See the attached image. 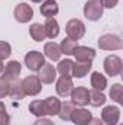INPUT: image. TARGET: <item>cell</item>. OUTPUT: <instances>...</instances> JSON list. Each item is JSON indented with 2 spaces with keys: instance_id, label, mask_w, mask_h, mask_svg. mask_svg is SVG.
<instances>
[{
  "instance_id": "obj_28",
  "label": "cell",
  "mask_w": 123,
  "mask_h": 125,
  "mask_svg": "<svg viewBox=\"0 0 123 125\" xmlns=\"http://www.w3.org/2000/svg\"><path fill=\"white\" fill-rule=\"evenodd\" d=\"M110 97L116 102V103H122L123 102V87L120 83H116V84H113L112 86V89H110Z\"/></svg>"
},
{
  "instance_id": "obj_21",
  "label": "cell",
  "mask_w": 123,
  "mask_h": 125,
  "mask_svg": "<svg viewBox=\"0 0 123 125\" xmlns=\"http://www.w3.org/2000/svg\"><path fill=\"white\" fill-rule=\"evenodd\" d=\"M91 86H93V89L103 92L107 87V79L103 74H100L98 71H94L91 74Z\"/></svg>"
},
{
  "instance_id": "obj_26",
  "label": "cell",
  "mask_w": 123,
  "mask_h": 125,
  "mask_svg": "<svg viewBox=\"0 0 123 125\" xmlns=\"http://www.w3.org/2000/svg\"><path fill=\"white\" fill-rule=\"evenodd\" d=\"M61 76H65V77H71L72 76V61L71 60H61L60 64H58V68Z\"/></svg>"
},
{
  "instance_id": "obj_6",
  "label": "cell",
  "mask_w": 123,
  "mask_h": 125,
  "mask_svg": "<svg viewBox=\"0 0 123 125\" xmlns=\"http://www.w3.org/2000/svg\"><path fill=\"white\" fill-rule=\"evenodd\" d=\"M104 71L110 76H119L122 73V58L117 55H109L104 60Z\"/></svg>"
},
{
  "instance_id": "obj_37",
  "label": "cell",
  "mask_w": 123,
  "mask_h": 125,
  "mask_svg": "<svg viewBox=\"0 0 123 125\" xmlns=\"http://www.w3.org/2000/svg\"><path fill=\"white\" fill-rule=\"evenodd\" d=\"M31 1H33V3H41L42 0H31Z\"/></svg>"
},
{
  "instance_id": "obj_23",
  "label": "cell",
  "mask_w": 123,
  "mask_h": 125,
  "mask_svg": "<svg viewBox=\"0 0 123 125\" xmlns=\"http://www.w3.org/2000/svg\"><path fill=\"white\" fill-rule=\"evenodd\" d=\"M29 112H31L32 115L38 116V118H44L46 115L44 100H32L31 103H29Z\"/></svg>"
},
{
  "instance_id": "obj_7",
  "label": "cell",
  "mask_w": 123,
  "mask_h": 125,
  "mask_svg": "<svg viewBox=\"0 0 123 125\" xmlns=\"http://www.w3.org/2000/svg\"><path fill=\"white\" fill-rule=\"evenodd\" d=\"M13 16H15V19L18 22L26 23V22H29L32 18H33V9H32L29 4H26V3H19L15 7Z\"/></svg>"
},
{
  "instance_id": "obj_3",
  "label": "cell",
  "mask_w": 123,
  "mask_h": 125,
  "mask_svg": "<svg viewBox=\"0 0 123 125\" xmlns=\"http://www.w3.org/2000/svg\"><path fill=\"white\" fill-rule=\"evenodd\" d=\"M22 89L26 96H36L42 90V83L38 76H28L22 80Z\"/></svg>"
},
{
  "instance_id": "obj_18",
  "label": "cell",
  "mask_w": 123,
  "mask_h": 125,
  "mask_svg": "<svg viewBox=\"0 0 123 125\" xmlns=\"http://www.w3.org/2000/svg\"><path fill=\"white\" fill-rule=\"evenodd\" d=\"M44 28H45V35L48 38H51V39L57 38L58 33H60V25H58L55 18H48L45 25H44Z\"/></svg>"
},
{
  "instance_id": "obj_24",
  "label": "cell",
  "mask_w": 123,
  "mask_h": 125,
  "mask_svg": "<svg viewBox=\"0 0 123 125\" xmlns=\"http://www.w3.org/2000/svg\"><path fill=\"white\" fill-rule=\"evenodd\" d=\"M75 105H72V102H61V106H60V111H58V115L62 121H70V116L74 111Z\"/></svg>"
},
{
  "instance_id": "obj_20",
  "label": "cell",
  "mask_w": 123,
  "mask_h": 125,
  "mask_svg": "<svg viewBox=\"0 0 123 125\" xmlns=\"http://www.w3.org/2000/svg\"><path fill=\"white\" fill-rule=\"evenodd\" d=\"M44 51H45V55L49 60H52V61L60 60V57H61V54H62L60 45L55 44V42H46L45 47H44Z\"/></svg>"
},
{
  "instance_id": "obj_25",
  "label": "cell",
  "mask_w": 123,
  "mask_h": 125,
  "mask_svg": "<svg viewBox=\"0 0 123 125\" xmlns=\"http://www.w3.org/2000/svg\"><path fill=\"white\" fill-rule=\"evenodd\" d=\"M78 47V44H77V41H74V39H70V38H65V39H62L61 45H60V48H61V52L62 54H67V55H74V51H75V48Z\"/></svg>"
},
{
  "instance_id": "obj_13",
  "label": "cell",
  "mask_w": 123,
  "mask_h": 125,
  "mask_svg": "<svg viewBox=\"0 0 123 125\" xmlns=\"http://www.w3.org/2000/svg\"><path fill=\"white\" fill-rule=\"evenodd\" d=\"M9 82V96L19 100V99H23L26 94L22 89V80H19L18 77H13V79H7Z\"/></svg>"
},
{
  "instance_id": "obj_16",
  "label": "cell",
  "mask_w": 123,
  "mask_h": 125,
  "mask_svg": "<svg viewBox=\"0 0 123 125\" xmlns=\"http://www.w3.org/2000/svg\"><path fill=\"white\" fill-rule=\"evenodd\" d=\"M39 10H41V15L48 19V18H54L58 13L60 7H58V3L55 0H45L41 4V9Z\"/></svg>"
},
{
  "instance_id": "obj_32",
  "label": "cell",
  "mask_w": 123,
  "mask_h": 125,
  "mask_svg": "<svg viewBox=\"0 0 123 125\" xmlns=\"http://www.w3.org/2000/svg\"><path fill=\"white\" fill-rule=\"evenodd\" d=\"M0 125H9V115L6 111L0 112Z\"/></svg>"
},
{
  "instance_id": "obj_29",
  "label": "cell",
  "mask_w": 123,
  "mask_h": 125,
  "mask_svg": "<svg viewBox=\"0 0 123 125\" xmlns=\"http://www.w3.org/2000/svg\"><path fill=\"white\" fill-rule=\"evenodd\" d=\"M12 54V47L6 41H0V60H6Z\"/></svg>"
},
{
  "instance_id": "obj_15",
  "label": "cell",
  "mask_w": 123,
  "mask_h": 125,
  "mask_svg": "<svg viewBox=\"0 0 123 125\" xmlns=\"http://www.w3.org/2000/svg\"><path fill=\"white\" fill-rule=\"evenodd\" d=\"M74 55L77 58V61H93L94 57H96V51L90 48V47H77L75 51H74Z\"/></svg>"
},
{
  "instance_id": "obj_19",
  "label": "cell",
  "mask_w": 123,
  "mask_h": 125,
  "mask_svg": "<svg viewBox=\"0 0 123 125\" xmlns=\"http://www.w3.org/2000/svg\"><path fill=\"white\" fill-rule=\"evenodd\" d=\"M44 105H45V111H46V115H58V111H60V106H61V102L58 97H54V96H49L44 100Z\"/></svg>"
},
{
  "instance_id": "obj_2",
  "label": "cell",
  "mask_w": 123,
  "mask_h": 125,
  "mask_svg": "<svg viewBox=\"0 0 123 125\" xmlns=\"http://www.w3.org/2000/svg\"><path fill=\"white\" fill-rule=\"evenodd\" d=\"M65 32H67L70 39L78 41V39H81L84 36L86 26H84V23L80 19H71V21H68V23L65 26Z\"/></svg>"
},
{
  "instance_id": "obj_33",
  "label": "cell",
  "mask_w": 123,
  "mask_h": 125,
  "mask_svg": "<svg viewBox=\"0 0 123 125\" xmlns=\"http://www.w3.org/2000/svg\"><path fill=\"white\" fill-rule=\"evenodd\" d=\"M33 125H55V124H54L51 119H48V118H39Z\"/></svg>"
},
{
  "instance_id": "obj_11",
  "label": "cell",
  "mask_w": 123,
  "mask_h": 125,
  "mask_svg": "<svg viewBox=\"0 0 123 125\" xmlns=\"http://www.w3.org/2000/svg\"><path fill=\"white\" fill-rule=\"evenodd\" d=\"M39 80L41 83H45V84H49V83H54V80L57 79V68L49 64V62H45L42 65V68L39 70Z\"/></svg>"
},
{
  "instance_id": "obj_27",
  "label": "cell",
  "mask_w": 123,
  "mask_h": 125,
  "mask_svg": "<svg viewBox=\"0 0 123 125\" xmlns=\"http://www.w3.org/2000/svg\"><path fill=\"white\" fill-rule=\"evenodd\" d=\"M104 102H106V96L101 93L100 90L93 89L91 92H90V100H88V103H91L93 106H101V105H104Z\"/></svg>"
},
{
  "instance_id": "obj_1",
  "label": "cell",
  "mask_w": 123,
  "mask_h": 125,
  "mask_svg": "<svg viewBox=\"0 0 123 125\" xmlns=\"http://www.w3.org/2000/svg\"><path fill=\"white\" fill-rule=\"evenodd\" d=\"M98 47H100V50H104V51L122 50L123 42H122V39H120V36L113 35V33H106V35L100 36V39H98Z\"/></svg>"
},
{
  "instance_id": "obj_14",
  "label": "cell",
  "mask_w": 123,
  "mask_h": 125,
  "mask_svg": "<svg viewBox=\"0 0 123 125\" xmlns=\"http://www.w3.org/2000/svg\"><path fill=\"white\" fill-rule=\"evenodd\" d=\"M91 61H77L72 62V77L77 79H83L86 74H88V71L91 70Z\"/></svg>"
},
{
  "instance_id": "obj_5",
  "label": "cell",
  "mask_w": 123,
  "mask_h": 125,
  "mask_svg": "<svg viewBox=\"0 0 123 125\" xmlns=\"http://www.w3.org/2000/svg\"><path fill=\"white\" fill-rule=\"evenodd\" d=\"M25 64L31 71H39L45 64V57L39 51H29L25 55Z\"/></svg>"
},
{
  "instance_id": "obj_35",
  "label": "cell",
  "mask_w": 123,
  "mask_h": 125,
  "mask_svg": "<svg viewBox=\"0 0 123 125\" xmlns=\"http://www.w3.org/2000/svg\"><path fill=\"white\" fill-rule=\"evenodd\" d=\"M3 111H6V106H4L3 102H0V112H3Z\"/></svg>"
},
{
  "instance_id": "obj_36",
  "label": "cell",
  "mask_w": 123,
  "mask_h": 125,
  "mask_svg": "<svg viewBox=\"0 0 123 125\" xmlns=\"http://www.w3.org/2000/svg\"><path fill=\"white\" fill-rule=\"evenodd\" d=\"M3 68H4V67H3V62H1V60H0V73L3 71Z\"/></svg>"
},
{
  "instance_id": "obj_31",
  "label": "cell",
  "mask_w": 123,
  "mask_h": 125,
  "mask_svg": "<svg viewBox=\"0 0 123 125\" xmlns=\"http://www.w3.org/2000/svg\"><path fill=\"white\" fill-rule=\"evenodd\" d=\"M117 1H119V0H100L101 6H103V7H107V9H113V7L117 4Z\"/></svg>"
},
{
  "instance_id": "obj_17",
  "label": "cell",
  "mask_w": 123,
  "mask_h": 125,
  "mask_svg": "<svg viewBox=\"0 0 123 125\" xmlns=\"http://www.w3.org/2000/svg\"><path fill=\"white\" fill-rule=\"evenodd\" d=\"M20 70H22L20 62L16 61V60H13V61L7 62V65L3 68V74H1V77H4V79H13V77H18V76L20 74Z\"/></svg>"
},
{
  "instance_id": "obj_12",
  "label": "cell",
  "mask_w": 123,
  "mask_h": 125,
  "mask_svg": "<svg viewBox=\"0 0 123 125\" xmlns=\"http://www.w3.org/2000/svg\"><path fill=\"white\" fill-rule=\"evenodd\" d=\"M55 89H57V93L60 94V96H62V97L70 96V94H71V92H72V89H74V84H72L71 77L61 76V77L58 79V82H57Z\"/></svg>"
},
{
  "instance_id": "obj_10",
  "label": "cell",
  "mask_w": 123,
  "mask_h": 125,
  "mask_svg": "<svg viewBox=\"0 0 123 125\" xmlns=\"http://www.w3.org/2000/svg\"><path fill=\"white\" fill-rule=\"evenodd\" d=\"M91 112L88 109H84V108H74L71 116H70V121H72L75 125H87L91 119Z\"/></svg>"
},
{
  "instance_id": "obj_4",
  "label": "cell",
  "mask_w": 123,
  "mask_h": 125,
  "mask_svg": "<svg viewBox=\"0 0 123 125\" xmlns=\"http://www.w3.org/2000/svg\"><path fill=\"white\" fill-rule=\"evenodd\" d=\"M84 16L88 21H98L103 16V6L100 0H88L84 4Z\"/></svg>"
},
{
  "instance_id": "obj_22",
  "label": "cell",
  "mask_w": 123,
  "mask_h": 125,
  "mask_svg": "<svg viewBox=\"0 0 123 125\" xmlns=\"http://www.w3.org/2000/svg\"><path fill=\"white\" fill-rule=\"evenodd\" d=\"M29 33H31L32 39L36 41V42H41V41H44V39L46 38V35H45V28H44V25H41V23H33V25H31Z\"/></svg>"
},
{
  "instance_id": "obj_9",
  "label": "cell",
  "mask_w": 123,
  "mask_h": 125,
  "mask_svg": "<svg viewBox=\"0 0 123 125\" xmlns=\"http://www.w3.org/2000/svg\"><path fill=\"white\" fill-rule=\"evenodd\" d=\"M70 96H71L72 105L86 106L88 105V100H90V90L87 87H77V89H72Z\"/></svg>"
},
{
  "instance_id": "obj_8",
  "label": "cell",
  "mask_w": 123,
  "mask_h": 125,
  "mask_svg": "<svg viewBox=\"0 0 123 125\" xmlns=\"http://www.w3.org/2000/svg\"><path fill=\"white\" fill-rule=\"evenodd\" d=\"M101 121L106 125H117L120 121V109L117 106H106L101 111Z\"/></svg>"
},
{
  "instance_id": "obj_30",
  "label": "cell",
  "mask_w": 123,
  "mask_h": 125,
  "mask_svg": "<svg viewBox=\"0 0 123 125\" xmlns=\"http://www.w3.org/2000/svg\"><path fill=\"white\" fill-rule=\"evenodd\" d=\"M9 94V82L4 77H0V97H4Z\"/></svg>"
},
{
  "instance_id": "obj_34",
  "label": "cell",
  "mask_w": 123,
  "mask_h": 125,
  "mask_svg": "<svg viewBox=\"0 0 123 125\" xmlns=\"http://www.w3.org/2000/svg\"><path fill=\"white\" fill-rule=\"evenodd\" d=\"M87 125H104V124H103L98 118H91V119H90V122H88Z\"/></svg>"
}]
</instances>
